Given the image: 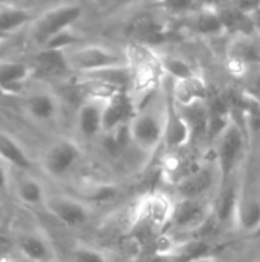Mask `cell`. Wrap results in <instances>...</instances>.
Returning <instances> with one entry per match:
<instances>
[{"mask_svg":"<svg viewBox=\"0 0 260 262\" xmlns=\"http://www.w3.org/2000/svg\"><path fill=\"white\" fill-rule=\"evenodd\" d=\"M84 8L77 2H63L54 5L35 15L28 26V40L37 49L48 45L60 32L74 28V25L83 17Z\"/></svg>","mask_w":260,"mask_h":262,"instance_id":"6da1fadb","label":"cell"},{"mask_svg":"<svg viewBox=\"0 0 260 262\" xmlns=\"http://www.w3.org/2000/svg\"><path fill=\"white\" fill-rule=\"evenodd\" d=\"M164 124H166V103L162 107L155 104V95L144 103L133 120L130 121V134L133 144L146 152H155L164 141Z\"/></svg>","mask_w":260,"mask_h":262,"instance_id":"7a4b0ae2","label":"cell"},{"mask_svg":"<svg viewBox=\"0 0 260 262\" xmlns=\"http://www.w3.org/2000/svg\"><path fill=\"white\" fill-rule=\"evenodd\" d=\"M215 144V163L219 170L221 184L233 180V173L236 172L241 160L245 154L247 135L245 129L234 118L227 126V129L216 138Z\"/></svg>","mask_w":260,"mask_h":262,"instance_id":"3957f363","label":"cell"},{"mask_svg":"<svg viewBox=\"0 0 260 262\" xmlns=\"http://www.w3.org/2000/svg\"><path fill=\"white\" fill-rule=\"evenodd\" d=\"M64 54L74 75H81L112 66L127 64L123 51H116L104 45L81 43L78 46L66 49Z\"/></svg>","mask_w":260,"mask_h":262,"instance_id":"277c9868","label":"cell"},{"mask_svg":"<svg viewBox=\"0 0 260 262\" xmlns=\"http://www.w3.org/2000/svg\"><path fill=\"white\" fill-rule=\"evenodd\" d=\"M124 35L132 43H139L144 46H159L172 40H178L181 35L176 28L170 26L166 20L155 14H138L133 15L123 29Z\"/></svg>","mask_w":260,"mask_h":262,"instance_id":"5b68a950","label":"cell"},{"mask_svg":"<svg viewBox=\"0 0 260 262\" xmlns=\"http://www.w3.org/2000/svg\"><path fill=\"white\" fill-rule=\"evenodd\" d=\"M175 204L176 203L162 192L143 196L135 209L133 227L143 232H162L172 223Z\"/></svg>","mask_w":260,"mask_h":262,"instance_id":"8992f818","label":"cell"},{"mask_svg":"<svg viewBox=\"0 0 260 262\" xmlns=\"http://www.w3.org/2000/svg\"><path fill=\"white\" fill-rule=\"evenodd\" d=\"M225 58L230 74L244 80L253 68L260 66V38L257 35L230 37Z\"/></svg>","mask_w":260,"mask_h":262,"instance_id":"52a82bcc","label":"cell"},{"mask_svg":"<svg viewBox=\"0 0 260 262\" xmlns=\"http://www.w3.org/2000/svg\"><path fill=\"white\" fill-rule=\"evenodd\" d=\"M213 218V204L205 198H181L175 204L172 229L181 233H199Z\"/></svg>","mask_w":260,"mask_h":262,"instance_id":"ba28073f","label":"cell"},{"mask_svg":"<svg viewBox=\"0 0 260 262\" xmlns=\"http://www.w3.org/2000/svg\"><path fill=\"white\" fill-rule=\"evenodd\" d=\"M83 152L77 141L70 138H60L54 141L41 157V169L51 178H63L80 161Z\"/></svg>","mask_w":260,"mask_h":262,"instance_id":"9c48e42d","label":"cell"},{"mask_svg":"<svg viewBox=\"0 0 260 262\" xmlns=\"http://www.w3.org/2000/svg\"><path fill=\"white\" fill-rule=\"evenodd\" d=\"M43 206L51 216L67 229L83 227L90 216L89 207L83 201L66 195H49Z\"/></svg>","mask_w":260,"mask_h":262,"instance_id":"30bf717a","label":"cell"},{"mask_svg":"<svg viewBox=\"0 0 260 262\" xmlns=\"http://www.w3.org/2000/svg\"><path fill=\"white\" fill-rule=\"evenodd\" d=\"M29 63L32 66L34 77L43 80H69L74 77L66 54L61 49H37Z\"/></svg>","mask_w":260,"mask_h":262,"instance_id":"8fae6325","label":"cell"},{"mask_svg":"<svg viewBox=\"0 0 260 262\" xmlns=\"http://www.w3.org/2000/svg\"><path fill=\"white\" fill-rule=\"evenodd\" d=\"M23 107L35 123H52L60 115V97L48 88H38L25 97Z\"/></svg>","mask_w":260,"mask_h":262,"instance_id":"7c38bea8","label":"cell"},{"mask_svg":"<svg viewBox=\"0 0 260 262\" xmlns=\"http://www.w3.org/2000/svg\"><path fill=\"white\" fill-rule=\"evenodd\" d=\"M138 112V106L130 92L123 91L104 101L103 107V134L112 132L129 124Z\"/></svg>","mask_w":260,"mask_h":262,"instance_id":"4fadbf2b","label":"cell"},{"mask_svg":"<svg viewBox=\"0 0 260 262\" xmlns=\"http://www.w3.org/2000/svg\"><path fill=\"white\" fill-rule=\"evenodd\" d=\"M216 178H219V170H218L216 163L198 166L185 178L176 183V192H178L179 200L181 198H205V195L213 189Z\"/></svg>","mask_w":260,"mask_h":262,"instance_id":"5bb4252c","label":"cell"},{"mask_svg":"<svg viewBox=\"0 0 260 262\" xmlns=\"http://www.w3.org/2000/svg\"><path fill=\"white\" fill-rule=\"evenodd\" d=\"M166 147L176 150L192 143V134L187 121L184 120L178 104L173 101L170 92L166 95V124H164V141Z\"/></svg>","mask_w":260,"mask_h":262,"instance_id":"9a60e30c","label":"cell"},{"mask_svg":"<svg viewBox=\"0 0 260 262\" xmlns=\"http://www.w3.org/2000/svg\"><path fill=\"white\" fill-rule=\"evenodd\" d=\"M32 77L34 71L29 61L0 57V89L9 97L17 95Z\"/></svg>","mask_w":260,"mask_h":262,"instance_id":"2e32d148","label":"cell"},{"mask_svg":"<svg viewBox=\"0 0 260 262\" xmlns=\"http://www.w3.org/2000/svg\"><path fill=\"white\" fill-rule=\"evenodd\" d=\"M103 107L104 101L86 98L77 107L75 126L78 134L86 140H93L103 135Z\"/></svg>","mask_w":260,"mask_h":262,"instance_id":"e0dca14e","label":"cell"},{"mask_svg":"<svg viewBox=\"0 0 260 262\" xmlns=\"http://www.w3.org/2000/svg\"><path fill=\"white\" fill-rule=\"evenodd\" d=\"M169 92L173 101L178 106L184 107V106H190L195 103L207 101L211 89L207 84V81L199 74H196L185 80H172V86Z\"/></svg>","mask_w":260,"mask_h":262,"instance_id":"ac0fdd59","label":"cell"},{"mask_svg":"<svg viewBox=\"0 0 260 262\" xmlns=\"http://www.w3.org/2000/svg\"><path fill=\"white\" fill-rule=\"evenodd\" d=\"M15 247L28 262H55V252L41 232H25L18 235Z\"/></svg>","mask_w":260,"mask_h":262,"instance_id":"d6986e66","label":"cell"},{"mask_svg":"<svg viewBox=\"0 0 260 262\" xmlns=\"http://www.w3.org/2000/svg\"><path fill=\"white\" fill-rule=\"evenodd\" d=\"M239 198L241 187H238L233 180L221 184V192L216 198V203L213 204V218L218 226L234 224Z\"/></svg>","mask_w":260,"mask_h":262,"instance_id":"ffe728a7","label":"cell"},{"mask_svg":"<svg viewBox=\"0 0 260 262\" xmlns=\"http://www.w3.org/2000/svg\"><path fill=\"white\" fill-rule=\"evenodd\" d=\"M224 32L225 35L234 37V35H257L254 23L251 20L250 12L231 5L225 3L218 8Z\"/></svg>","mask_w":260,"mask_h":262,"instance_id":"44dd1931","label":"cell"},{"mask_svg":"<svg viewBox=\"0 0 260 262\" xmlns=\"http://www.w3.org/2000/svg\"><path fill=\"white\" fill-rule=\"evenodd\" d=\"M188 28L199 37L225 35L218 8H198L188 15Z\"/></svg>","mask_w":260,"mask_h":262,"instance_id":"7402d4cb","label":"cell"},{"mask_svg":"<svg viewBox=\"0 0 260 262\" xmlns=\"http://www.w3.org/2000/svg\"><path fill=\"white\" fill-rule=\"evenodd\" d=\"M234 226L244 232H256L260 229V196L257 193L241 189Z\"/></svg>","mask_w":260,"mask_h":262,"instance_id":"603a6c76","label":"cell"},{"mask_svg":"<svg viewBox=\"0 0 260 262\" xmlns=\"http://www.w3.org/2000/svg\"><path fill=\"white\" fill-rule=\"evenodd\" d=\"M34 20L31 11L25 6H18L17 3H0V35L12 37L17 31Z\"/></svg>","mask_w":260,"mask_h":262,"instance_id":"cb8c5ba5","label":"cell"},{"mask_svg":"<svg viewBox=\"0 0 260 262\" xmlns=\"http://www.w3.org/2000/svg\"><path fill=\"white\" fill-rule=\"evenodd\" d=\"M184 120L188 124L190 134H192V141H201L207 140L208 134V107L207 101L195 103L190 106H178Z\"/></svg>","mask_w":260,"mask_h":262,"instance_id":"d4e9b609","label":"cell"},{"mask_svg":"<svg viewBox=\"0 0 260 262\" xmlns=\"http://www.w3.org/2000/svg\"><path fill=\"white\" fill-rule=\"evenodd\" d=\"M0 160L20 170H29L32 167L31 158L21 144L5 130H0Z\"/></svg>","mask_w":260,"mask_h":262,"instance_id":"484cf974","label":"cell"},{"mask_svg":"<svg viewBox=\"0 0 260 262\" xmlns=\"http://www.w3.org/2000/svg\"><path fill=\"white\" fill-rule=\"evenodd\" d=\"M14 193L20 203L31 206V207L44 204V200L48 196L43 184L34 177H25V178L18 180L14 187Z\"/></svg>","mask_w":260,"mask_h":262,"instance_id":"4316f807","label":"cell"},{"mask_svg":"<svg viewBox=\"0 0 260 262\" xmlns=\"http://www.w3.org/2000/svg\"><path fill=\"white\" fill-rule=\"evenodd\" d=\"M159 63L164 75L170 80H185L198 72L195 68L184 58L175 55H159Z\"/></svg>","mask_w":260,"mask_h":262,"instance_id":"83f0119b","label":"cell"},{"mask_svg":"<svg viewBox=\"0 0 260 262\" xmlns=\"http://www.w3.org/2000/svg\"><path fill=\"white\" fill-rule=\"evenodd\" d=\"M153 3L164 12L173 15H184L192 14L198 9L196 0H153Z\"/></svg>","mask_w":260,"mask_h":262,"instance_id":"f1b7e54d","label":"cell"},{"mask_svg":"<svg viewBox=\"0 0 260 262\" xmlns=\"http://www.w3.org/2000/svg\"><path fill=\"white\" fill-rule=\"evenodd\" d=\"M244 97L260 106V66L253 68L244 78Z\"/></svg>","mask_w":260,"mask_h":262,"instance_id":"f546056e","label":"cell"},{"mask_svg":"<svg viewBox=\"0 0 260 262\" xmlns=\"http://www.w3.org/2000/svg\"><path fill=\"white\" fill-rule=\"evenodd\" d=\"M70 262H109L106 255L89 246H77L70 253Z\"/></svg>","mask_w":260,"mask_h":262,"instance_id":"4dcf8cb0","label":"cell"},{"mask_svg":"<svg viewBox=\"0 0 260 262\" xmlns=\"http://www.w3.org/2000/svg\"><path fill=\"white\" fill-rule=\"evenodd\" d=\"M12 247H14V243L9 239V236H5L0 233V262H5L8 259Z\"/></svg>","mask_w":260,"mask_h":262,"instance_id":"1f68e13d","label":"cell"},{"mask_svg":"<svg viewBox=\"0 0 260 262\" xmlns=\"http://www.w3.org/2000/svg\"><path fill=\"white\" fill-rule=\"evenodd\" d=\"M198 8H219L225 3H228V0H196Z\"/></svg>","mask_w":260,"mask_h":262,"instance_id":"d6a6232c","label":"cell"},{"mask_svg":"<svg viewBox=\"0 0 260 262\" xmlns=\"http://www.w3.org/2000/svg\"><path fill=\"white\" fill-rule=\"evenodd\" d=\"M8 164H5L2 160H0V192L5 190L8 187V169H6Z\"/></svg>","mask_w":260,"mask_h":262,"instance_id":"836d02e7","label":"cell"},{"mask_svg":"<svg viewBox=\"0 0 260 262\" xmlns=\"http://www.w3.org/2000/svg\"><path fill=\"white\" fill-rule=\"evenodd\" d=\"M250 15H251V20H253V23H254L256 34H257V37L260 38V5L257 6V8H254V9L250 12Z\"/></svg>","mask_w":260,"mask_h":262,"instance_id":"e575fe53","label":"cell"},{"mask_svg":"<svg viewBox=\"0 0 260 262\" xmlns=\"http://www.w3.org/2000/svg\"><path fill=\"white\" fill-rule=\"evenodd\" d=\"M120 5H132V3H136V2H143V0H113ZM153 2V0H152Z\"/></svg>","mask_w":260,"mask_h":262,"instance_id":"d590c367","label":"cell"},{"mask_svg":"<svg viewBox=\"0 0 260 262\" xmlns=\"http://www.w3.org/2000/svg\"><path fill=\"white\" fill-rule=\"evenodd\" d=\"M192 262H216V259H215V258H205V259H198V261Z\"/></svg>","mask_w":260,"mask_h":262,"instance_id":"8d00e7d4","label":"cell"},{"mask_svg":"<svg viewBox=\"0 0 260 262\" xmlns=\"http://www.w3.org/2000/svg\"><path fill=\"white\" fill-rule=\"evenodd\" d=\"M8 41V37H3V35H0V46L3 45V43H6Z\"/></svg>","mask_w":260,"mask_h":262,"instance_id":"74e56055","label":"cell"},{"mask_svg":"<svg viewBox=\"0 0 260 262\" xmlns=\"http://www.w3.org/2000/svg\"><path fill=\"white\" fill-rule=\"evenodd\" d=\"M20 0H0V3H17Z\"/></svg>","mask_w":260,"mask_h":262,"instance_id":"f35d334b","label":"cell"},{"mask_svg":"<svg viewBox=\"0 0 260 262\" xmlns=\"http://www.w3.org/2000/svg\"><path fill=\"white\" fill-rule=\"evenodd\" d=\"M5 97H9V95H8V94H6L5 91H2V89H0V100H3Z\"/></svg>","mask_w":260,"mask_h":262,"instance_id":"ab89813d","label":"cell"},{"mask_svg":"<svg viewBox=\"0 0 260 262\" xmlns=\"http://www.w3.org/2000/svg\"><path fill=\"white\" fill-rule=\"evenodd\" d=\"M2 220H3V210H2V207H0V223H2Z\"/></svg>","mask_w":260,"mask_h":262,"instance_id":"60d3db41","label":"cell"},{"mask_svg":"<svg viewBox=\"0 0 260 262\" xmlns=\"http://www.w3.org/2000/svg\"><path fill=\"white\" fill-rule=\"evenodd\" d=\"M167 262H178V261H175L173 258H170V259H169V261H167Z\"/></svg>","mask_w":260,"mask_h":262,"instance_id":"b9f144b4","label":"cell"}]
</instances>
